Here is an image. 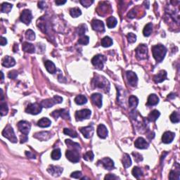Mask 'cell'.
Masks as SVG:
<instances>
[{
    "label": "cell",
    "instance_id": "cell-34",
    "mask_svg": "<svg viewBox=\"0 0 180 180\" xmlns=\"http://www.w3.org/2000/svg\"><path fill=\"white\" fill-rule=\"evenodd\" d=\"M101 43L103 47H111L113 44V40H112L111 37L106 36L102 39Z\"/></svg>",
    "mask_w": 180,
    "mask_h": 180
},
{
    "label": "cell",
    "instance_id": "cell-33",
    "mask_svg": "<svg viewBox=\"0 0 180 180\" xmlns=\"http://www.w3.org/2000/svg\"><path fill=\"white\" fill-rule=\"evenodd\" d=\"M66 144L68 146L70 147L73 149V150H77L78 151L80 149V146L79 144L73 142V141L70 140V139H66Z\"/></svg>",
    "mask_w": 180,
    "mask_h": 180
},
{
    "label": "cell",
    "instance_id": "cell-18",
    "mask_svg": "<svg viewBox=\"0 0 180 180\" xmlns=\"http://www.w3.org/2000/svg\"><path fill=\"white\" fill-rule=\"evenodd\" d=\"M134 146L139 149H146L148 148L149 144L143 137H139L134 142Z\"/></svg>",
    "mask_w": 180,
    "mask_h": 180
},
{
    "label": "cell",
    "instance_id": "cell-5",
    "mask_svg": "<svg viewBox=\"0 0 180 180\" xmlns=\"http://www.w3.org/2000/svg\"><path fill=\"white\" fill-rule=\"evenodd\" d=\"M106 61V58L104 56L101 54L97 55L94 56V58L92 59V63L94 66L99 70H102L103 68L105 61Z\"/></svg>",
    "mask_w": 180,
    "mask_h": 180
},
{
    "label": "cell",
    "instance_id": "cell-59",
    "mask_svg": "<svg viewBox=\"0 0 180 180\" xmlns=\"http://www.w3.org/2000/svg\"><path fill=\"white\" fill-rule=\"evenodd\" d=\"M57 5H62V4H64L66 3V1H55Z\"/></svg>",
    "mask_w": 180,
    "mask_h": 180
},
{
    "label": "cell",
    "instance_id": "cell-30",
    "mask_svg": "<svg viewBox=\"0 0 180 180\" xmlns=\"http://www.w3.org/2000/svg\"><path fill=\"white\" fill-rule=\"evenodd\" d=\"M139 103V99L135 96H130L129 98V105L132 109H134Z\"/></svg>",
    "mask_w": 180,
    "mask_h": 180
},
{
    "label": "cell",
    "instance_id": "cell-45",
    "mask_svg": "<svg viewBox=\"0 0 180 180\" xmlns=\"http://www.w3.org/2000/svg\"><path fill=\"white\" fill-rule=\"evenodd\" d=\"M179 171H174V170H172L170 173L169 179H176L179 180Z\"/></svg>",
    "mask_w": 180,
    "mask_h": 180
},
{
    "label": "cell",
    "instance_id": "cell-49",
    "mask_svg": "<svg viewBox=\"0 0 180 180\" xmlns=\"http://www.w3.org/2000/svg\"><path fill=\"white\" fill-rule=\"evenodd\" d=\"M127 37L128 42L131 44L135 42L136 40H137V36H136V35L133 33H129Z\"/></svg>",
    "mask_w": 180,
    "mask_h": 180
},
{
    "label": "cell",
    "instance_id": "cell-41",
    "mask_svg": "<svg viewBox=\"0 0 180 180\" xmlns=\"http://www.w3.org/2000/svg\"><path fill=\"white\" fill-rule=\"evenodd\" d=\"M70 16H72V17L77 18L82 14V11H81V10L79 8L75 7L73 8V9H71L70 10Z\"/></svg>",
    "mask_w": 180,
    "mask_h": 180
},
{
    "label": "cell",
    "instance_id": "cell-36",
    "mask_svg": "<svg viewBox=\"0 0 180 180\" xmlns=\"http://www.w3.org/2000/svg\"><path fill=\"white\" fill-rule=\"evenodd\" d=\"M75 101L77 104L78 105H83L85 104L87 102V99L86 98V97L83 95H79L77 96L75 99Z\"/></svg>",
    "mask_w": 180,
    "mask_h": 180
},
{
    "label": "cell",
    "instance_id": "cell-1",
    "mask_svg": "<svg viewBox=\"0 0 180 180\" xmlns=\"http://www.w3.org/2000/svg\"><path fill=\"white\" fill-rule=\"evenodd\" d=\"M152 53L155 61L160 63L164 59L167 53V49L163 45L157 44L152 47Z\"/></svg>",
    "mask_w": 180,
    "mask_h": 180
},
{
    "label": "cell",
    "instance_id": "cell-23",
    "mask_svg": "<svg viewBox=\"0 0 180 180\" xmlns=\"http://www.w3.org/2000/svg\"><path fill=\"white\" fill-rule=\"evenodd\" d=\"M167 78V72L165 70H160L158 74L153 77V79L156 83H160Z\"/></svg>",
    "mask_w": 180,
    "mask_h": 180
},
{
    "label": "cell",
    "instance_id": "cell-10",
    "mask_svg": "<svg viewBox=\"0 0 180 180\" xmlns=\"http://www.w3.org/2000/svg\"><path fill=\"white\" fill-rule=\"evenodd\" d=\"M18 127L20 132L23 134H28V133L30 132V124L28 122L25 120H21L18 123Z\"/></svg>",
    "mask_w": 180,
    "mask_h": 180
},
{
    "label": "cell",
    "instance_id": "cell-37",
    "mask_svg": "<svg viewBox=\"0 0 180 180\" xmlns=\"http://www.w3.org/2000/svg\"><path fill=\"white\" fill-rule=\"evenodd\" d=\"M132 173L133 176L135 178H137V179H139V178L141 177V176L143 175V172H142V170L139 168H138V167H134V168H133Z\"/></svg>",
    "mask_w": 180,
    "mask_h": 180
},
{
    "label": "cell",
    "instance_id": "cell-35",
    "mask_svg": "<svg viewBox=\"0 0 180 180\" xmlns=\"http://www.w3.org/2000/svg\"><path fill=\"white\" fill-rule=\"evenodd\" d=\"M152 30H153V25H152L151 23H149L147 24L145 27H144V30H143V34L145 37H149L150 36L151 34Z\"/></svg>",
    "mask_w": 180,
    "mask_h": 180
},
{
    "label": "cell",
    "instance_id": "cell-27",
    "mask_svg": "<svg viewBox=\"0 0 180 180\" xmlns=\"http://www.w3.org/2000/svg\"><path fill=\"white\" fill-rule=\"evenodd\" d=\"M51 122L49 119L47 118H42V119H40V120L37 123V125L40 127L45 128L48 127L51 125Z\"/></svg>",
    "mask_w": 180,
    "mask_h": 180
},
{
    "label": "cell",
    "instance_id": "cell-20",
    "mask_svg": "<svg viewBox=\"0 0 180 180\" xmlns=\"http://www.w3.org/2000/svg\"><path fill=\"white\" fill-rule=\"evenodd\" d=\"M108 129L106 126L103 124H100L97 127V135L101 139H105L108 136Z\"/></svg>",
    "mask_w": 180,
    "mask_h": 180
},
{
    "label": "cell",
    "instance_id": "cell-51",
    "mask_svg": "<svg viewBox=\"0 0 180 180\" xmlns=\"http://www.w3.org/2000/svg\"><path fill=\"white\" fill-rule=\"evenodd\" d=\"M82 175V172L80 171H75L71 174L70 177L72 178H75V179H81Z\"/></svg>",
    "mask_w": 180,
    "mask_h": 180
},
{
    "label": "cell",
    "instance_id": "cell-52",
    "mask_svg": "<svg viewBox=\"0 0 180 180\" xmlns=\"http://www.w3.org/2000/svg\"><path fill=\"white\" fill-rule=\"evenodd\" d=\"M132 155H134V160H135L136 162L142 161V160H143V158H142V155H141V154L137 153H132Z\"/></svg>",
    "mask_w": 180,
    "mask_h": 180
},
{
    "label": "cell",
    "instance_id": "cell-43",
    "mask_svg": "<svg viewBox=\"0 0 180 180\" xmlns=\"http://www.w3.org/2000/svg\"><path fill=\"white\" fill-rule=\"evenodd\" d=\"M25 37H26L27 40H30V41H33L35 39V33L34 32L33 30L29 29L25 32Z\"/></svg>",
    "mask_w": 180,
    "mask_h": 180
},
{
    "label": "cell",
    "instance_id": "cell-12",
    "mask_svg": "<svg viewBox=\"0 0 180 180\" xmlns=\"http://www.w3.org/2000/svg\"><path fill=\"white\" fill-rule=\"evenodd\" d=\"M50 116H52L55 119H57L58 117H61L64 119H70L69 113L67 110L65 109H60L52 112V113L50 114Z\"/></svg>",
    "mask_w": 180,
    "mask_h": 180
},
{
    "label": "cell",
    "instance_id": "cell-4",
    "mask_svg": "<svg viewBox=\"0 0 180 180\" xmlns=\"http://www.w3.org/2000/svg\"><path fill=\"white\" fill-rule=\"evenodd\" d=\"M2 135L4 137L9 139L12 143H16L17 142V137H16L14 129H13V128L10 125H7L4 128V129L2 132Z\"/></svg>",
    "mask_w": 180,
    "mask_h": 180
},
{
    "label": "cell",
    "instance_id": "cell-54",
    "mask_svg": "<svg viewBox=\"0 0 180 180\" xmlns=\"http://www.w3.org/2000/svg\"><path fill=\"white\" fill-rule=\"evenodd\" d=\"M17 72L15 70H13V71H11V72H9V75H8V76H9V77H10V78L11 79H14L16 78V77L17 76Z\"/></svg>",
    "mask_w": 180,
    "mask_h": 180
},
{
    "label": "cell",
    "instance_id": "cell-32",
    "mask_svg": "<svg viewBox=\"0 0 180 180\" xmlns=\"http://www.w3.org/2000/svg\"><path fill=\"white\" fill-rule=\"evenodd\" d=\"M107 23V26L108 28H113L116 26L117 25V19L113 16H111V17H108L106 20Z\"/></svg>",
    "mask_w": 180,
    "mask_h": 180
},
{
    "label": "cell",
    "instance_id": "cell-40",
    "mask_svg": "<svg viewBox=\"0 0 180 180\" xmlns=\"http://www.w3.org/2000/svg\"><path fill=\"white\" fill-rule=\"evenodd\" d=\"M170 120L173 123H178L180 120V116L178 112H173L170 117Z\"/></svg>",
    "mask_w": 180,
    "mask_h": 180
},
{
    "label": "cell",
    "instance_id": "cell-3",
    "mask_svg": "<svg viewBox=\"0 0 180 180\" xmlns=\"http://www.w3.org/2000/svg\"><path fill=\"white\" fill-rule=\"evenodd\" d=\"M62 97H59V96H54L51 99H47L43 100L41 102V105L42 106L44 107V108H51V107H52L56 103H62Z\"/></svg>",
    "mask_w": 180,
    "mask_h": 180
},
{
    "label": "cell",
    "instance_id": "cell-19",
    "mask_svg": "<svg viewBox=\"0 0 180 180\" xmlns=\"http://www.w3.org/2000/svg\"><path fill=\"white\" fill-rule=\"evenodd\" d=\"M1 64H2L3 66H4L6 68H11L15 66L16 61L14 58L9 56H6L2 59Z\"/></svg>",
    "mask_w": 180,
    "mask_h": 180
},
{
    "label": "cell",
    "instance_id": "cell-8",
    "mask_svg": "<svg viewBox=\"0 0 180 180\" xmlns=\"http://www.w3.org/2000/svg\"><path fill=\"white\" fill-rule=\"evenodd\" d=\"M66 155L68 160L74 163L79 162V158H80V157H79V154L78 152H77V151L73 150V149L66 151Z\"/></svg>",
    "mask_w": 180,
    "mask_h": 180
},
{
    "label": "cell",
    "instance_id": "cell-57",
    "mask_svg": "<svg viewBox=\"0 0 180 180\" xmlns=\"http://www.w3.org/2000/svg\"><path fill=\"white\" fill-rule=\"evenodd\" d=\"M45 5H46V3L44 1H40L38 3V7L40 8L41 9H44L45 8Z\"/></svg>",
    "mask_w": 180,
    "mask_h": 180
},
{
    "label": "cell",
    "instance_id": "cell-22",
    "mask_svg": "<svg viewBox=\"0 0 180 180\" xmlns=\"http://www.w3.org/2000/svg\"><path fill=\"white\" fill-rule=\"evenodd\" d=\"M92 101L98 108H101L102 106V95L99 93H94L91 96Z\"/></svg>",
    "mask_w": 180,
    "mask_h": 180
},
{
    "label": "cell",
    "instance_id": "cell-44",
    "mask_svg": "<svg viewBox=\"0 0 180 180\" xmlns=\"http://www.w3.org/2000/svg\"><path fill=\"white\" fill-rule=\"evenodd\" d=\"M64 133L65 134H66V135L70 136V137L73 138H76L77 137V134L75 131L72 130V129H68V128H65V129H64Z\"/></svg>",
    "mask_w": 180,
    "mask_h": 180
},
{
    "label": "cell",
    "instance_id": "cell-14",
    "mask_svg": "<svg viewBox=\"0 0 180 180\" xmlns=\"http://www.w3.org/2000/svg\"><path fill=\"white\" fill-rule=\"evenodd\" d=\"M47 171L49 174H51L53 177H58L63 172V168L59 166H55V165H50L47 168Z\"/></svg>",
    "mask_w": 180,
    "mask_h": 180
},
{
    "label": "cell",
    "instance_id": "cell-55",
    "mask_svg": "<svg viewBox=\"0 0 180 180\" xmlns=\"http://www.w3.org/2000/svg\"><path fill=\"white\" fill-rule=\"evenodd\" d=\"M25 155H26L27 156L30 158H36V156H35V154L31 153V152H30V151H25Z\"/></svg>",
    "mask_w": 180,
    "mask_h": 180
},
{
    "label": "cell",
    "instance_id": "cell-13",
    "mask_svg": "<svg viewBox=\"0 0 180 180\" xmlns=\"http://www.w3.org/2000/svg\"><path fill=\"white\" fill-rule=\"evenodd\" d=\"M127 78L128 83L132 87H136L137 85L138 77L137 75L132 71H127Z\"/></svg>",
    "mask_w": 180,
    "mask_h": 180
},
{
    "label": "cell",
    "instance_id": "cell-26",
    "mask_svg": "<svg viewBox=\"0 0 180 180\" xmlns=\"http://www.w3.org/2000/svg\"><path fill=\"white\" fill-rule=\"evenodd\" d=\"M44 66L46 68L47 70L48 71L49 73L51 74H54L56 72V66L52 61H46L44 62Z\"/></svg>",
    "mask_w": 180,
    "mask_h": 180
},
{
    "label": "cell",
    "instance_id": "cell-46",
    "mask_svg": "<svg viewBox=\"0 0 180 180\" xmlns=\"http://www.w3.org/2000/svg\"><path fill=\"white\" fill-rule=\"evenodd\" d=\"M94 155L92 151L87 152L83 155L84 160H85L86 161H92L94 160Z\"/></svg>",
    "mask_w": 180,
    "mask_h": 180
},
{
    "label": "cell",
    "instance_id": "cell-9",
    "mask_svg": "<svg viewBox=\"0 0 180 180\" xmlns=\"http://www.w3.org/2000/svg\"><path fill=\"white\" fill-rule=\"evenodd\" d=\"M92 112L89 109H82L77 111L75 113V118L77 121L83 120L85 119H89L90 118Z\"/></svg>",
    "mask_w": 180,
    "mask_h": 180
},
{
    "label": "cell",
    "instance_id": "cell-39",
    "mask_svg": "<svg viewBox=\"0 0 180 180\" xmlns=\"http://www.w3.org/2000/svg\"><path fill=\"white\" fill-rule=\"evenodd\" d=\"M12 9V4H9V3H3L1 4V11L2 13H9Z\"/></svg>",
    "mask_w": 180,
    "mask_h": 180
},
{
    "label": "cell",
    "instance_id": "cell-48",
    "mask_svg": "<svg viewBox=\"0 0 180 180\" xmlns=\"http://www.w3.org/2000/svg\"><path fill=\"white\" fill-rule=\"evenodd\" d=\"M89 42H90V37H89L88 36L82 37L81 38H79L78 40V43L80 44H83V45L88 44Z\"/></svg>",
    "mask_w": 180,
    "mask_h": 180
},
{
    "label": "cell",
    "instance_id": "cell-28",
    "mask_svg": "<svg viewBox=\"0 0 180 180\" xmlns=\"http://www.w3.org/2000/svg\"><path fill=\"white\" fill-rule=\"evenodd\" d=\"M159 102V98L158 96L154 94H151L148 98V101H147V104L150 105V106H155V105L158 104Z\"/></svg>",
    "mask_w": 180,
    "mask_h": 180
},
{
    "label": "cell",
    "instance_id": "cell-29",
    "mask_svg": "<svg viewBox=\"0 0 180 180\" xmlns=\"http://www.w3.org/2000/svg\"><path fill=\"white\" fill-rule=\"evenodd\" d=\"M122 162H123V166H124L125 168H129V167H130L131 165H132V160H131L130 157H129V155H128L127 153L124 154Z\"/></svg>",
    "mask_w": 180,
    "mask_h": 180
},
{
    "label": "cell",
    "instance_id": "cell-60",
    "mask_svg": "<svg viewBox=\"0 0 180 180\" xmlns=\"http://www.w3.org/2000/svg\"><path fill=\"white\" fill-rule=\"evenodd\" d=\"M1 82H3V80H4V74H3L2 72H1Z\"/></svg>",
    "mask_w": 180,
    "mask_h": 180
},
{
    "label": "cell",
    "instance_id": "cell-50",
    "mask_svg": "<svg viewBox=\"0 0 180 180\" xmlns=\"http://www.w3.org/2000/svg\"><path fill=\"white\" fill-rule=\"evenodd\" d=\"M80 3L84 7H89V6L93 4L94 1L93 0H91V1L90 0H81Z\"/></svg>",
    "mask_w": 180,
    "mask_h": 180
},
{
    "label": "cell",
    "instance_id": "cell-25",
    "mask_svg": "<svg viewBox=\"0 0 180 180\" xmlns=\"http://www.w3.org/2000/svg\"><path fill=\"white\" fill-rule=\"evenodd\" d=\"M22 48H23V50L27 53H35V47H34V45L32 44L27 42H25L23 43Z\"/></svg>",
    "mask_w": 180,
    "mask_h": 180
},
{
    "label": "cell",
    "instance_id": "cell-56",
    "mask_svg": "<svg viewBox=\"0 0 180 180\" xmlns=\"http://www.w3.org/2000/svg\"><path fill=\"white\" fill-rule=\"evenodd\" d=\"M6 44H7V40H6V39L4 37H1V46H5Z\"/></svg>",
    "mask_w": 180,
    "mask_h": 180
},
{
    "label": "cell",
    "instance_id": "cell-58",
    "mask_svg": "<svg viewBox=\"0 0 180 180\" xmlns=\"http://www.w3.org/2000/svg\"><path fill=\"white\" fill-rule=\"evenodd\" d=\"M23 137H21V143H25L26 141H27V137L26 134H23Z\"/></svg>",
    "mask_w": 180,
    "mask_h": 180
},
{
    "label": "cell",
    "instance_id": "cell-42",
    "mask_svg": "<svg viewBox=\"0 0 180 180\" xmlns=\"http://www.w3.org/2000/svg\"><path fill=\"white\" fill-rule=\"evenodd\" d=\"M51 158H52L53 160H58V159H60V158H61V150H60L59 149H54V150H53V151L51 152Z\"/></svg>",
    "mask_w": 180,
    "mask_h": 180
},
{
    "label": "cell",
    "instance_id": "cell-6",
    "mask_svg": "<svg viewBox=\"0 0 180 180\" xmlns=\"http://www.w3.org/2000/svg\"><path fill=\"white\" fill-rule=\"evenodd\" d=\"M42 109V106L41 103H30L27 106L26 109H25V112L27 113H30L31 115H37L40 113Z\"/></svg>",
    "mask_w": 180,
    "mask_h": 180
},
{
    "label": "cell",
    "instance_id": "cell-24",
    "mask_svg": "<svg viewBox=\"0 0 180 180\" xmlns=\"http://www.w3.org/2000/svg\"><path fill=\"white\" fill-rule=\"evenodd\" d=\"M33 137L36 138V139H39V140L47 141V140H48L50 137H51V134H50V132H38V133H36V134L33 136Z\"/></svg>",
    "mask_w": 180,
    "mask_h": 180
},
{
    "label": "cell",
    "instance_id": "cell-31",
    "mask_svg": "<svg viewBox=\"0 0 180 180\" xmlns=\"http://www.w3.org/2000/svg\"><path fill=\"white\" fill-rule=\"evenodd\" d=\"M160 115V113L158 111H157V110H153V111L151 112L150 114L149 115L148 118L151 122H155V121H156V120L159 118Z\"/></svg>",
    "mask_w": 180,
    "mask_h": 180
},
{
    "label": "cell",
    "instance_id": "cell-17",
    "mask_svg": "<svg viewBox=\"0 0 180 180\" xmlns=\"http://www.w3.org/2000/svg\"><path fill=\"white\" fill-rule=\"evenodd\" d=\"M102 166L106 170H111L114 168V162L110 158H104L100 160Z\"/></svg>",
    "mask_w": 180,
    "mask_h": 180
},
{
    "label": "cell",
    "instance_id": "cell-53",
    "mask_svg": "<svg viewBox=\"0 0 180 180\" xmlns=\"http://www.w3.org/2000/svg\"><path fill=\"white\" fill-rule=\"evenodd\" d=\"M105 179H119L120 178L117 177L116 175L113 174H108L104 178Z\"/></svg>",
    "mask_w": 180,
    "mask_h": 180
},
{
    "label": "cell",
    "instance_id": "cell-16",
    "mask_svg": "<svg viewBox=\"0 0 180 180\" xmlns=\"http://www.w3.org/2000/svg\"><path fill=\"white\" fill-rule=\"evenodd\" d=\"M92 27L93 30L97 32H103L105 31L104 24L100 20H94L92 22Z\"/></svg>",
    "mask_w": 180,
    "mask_h": 180
},
{
    "label": "cell",
    "instance_id": "cell-2",
    "mask_svg": "<svg viewBox=\"0 0 180 180\" xmlns=\"http://www.w3.org/2000/svg\"><path fill=\"white\" fill-rule=\"evenodd\" d=\"M93 85L96 88H99L108 92L110 89L109 82L104 77L100 75H97L93 79Z\"/></svg>",
    "mask_w": 180,
    "mask_h": 180
},
{
    "label": "cell",
    "instance_id": "cell-21",
    "mask_svg": "<svg viewBox=\"0 0 180 180\" xmlns=\"http://www.w3.org/2000/svg\"><path fill=\"white\" fill-rule=\"evenodd\" d=\"M175 137V133L172 132H165L162 136V141L165 144H170L173 141Z\"/></svg>",
    "mask_w": 180,
    "mask_h": 180
},
{
    "label": "cell",
    "instance_id": "cell-15",
    "mask_svg": "<svg viewBox=\"0 0 180 180\" xmlns=\"http://www.w3.org/2000/svg\"><path fill=\"white\" fill-rule=\"evenodd\" d=\"M81 133L83 134L84 137L86 139H89V138L92 137V135L94 134V129L92 126H87V127H81L79 129Z\"/></svg>",
    "mask_w": 180,
    "mask_h": 180
},
{
    "label": "cell",
    "instance_id": "cell-11",
    "mask_svg": "<svg viewBox=\"0 0 180 180\" xmlns=\"http://www.w3.org/2000/svg\"><path fill=\"white\" fill-rule=\"evenodd\" d=\"M32 19V15L31 11L28 9H25L22 12L20 16V20L26 25H29Z\"/></svg>",
    "mask_w": 180,
    "mask_h": 180
},
{
    "label": "cell",
    "instance_id": "cell-47",
    "mask_svg": "<svg viewBox=\"0 0 180 180\" xmlns=\"http://www.w3.org/2000/svg\"><path fill=\"white\" fill-rule=\"evenodd\" d=\"M86 30H87V26L85 24H82L77 27V34H78L79 36H82V35H85Z\"/></svg>",
    "mask_w": 180,
    "mask_h": 180
},
{
    "label": "cell",
    "instance_id": "cell-38",
    "mask_svg": "<svg viewBox=\"0 0 180 180\" xmlns=\"http://www.w3.org/2000/svg\"><path fill=\"white\" fill-rule=\"evenodd\" d=\"M8 111V107L7 104L5 103V102L1 101V104H0V114H1V116H4L7 114Z\"/></svg>",
    "mask_w": 180,
    "mask_h": 180
},
{
    "label": "cell",
    "instance_id": "cell-7",
    "mask_svg": "<svg viewBox=\"0 0 180 180\" xmlns=\"http://www.w3.org/2000/svg\"><path fill=\"white\" fill-rule=\"evenodd\" d=\"M136 54L139 60L146 59L148 56V49L146 44H139L136 49Z\"/></svg>",
    "mask_w": 180,
    "mask_h": 180
}]
</instances>
